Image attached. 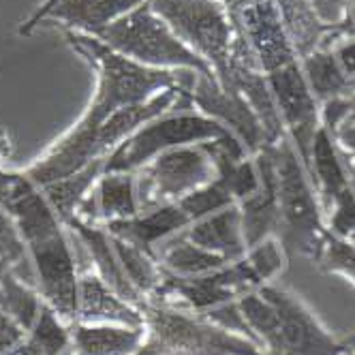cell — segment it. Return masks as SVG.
Returning <instances> with one entry per match:
<instances>
[{"label":"cell","instance_id":"1","mask_svg":"<svg viewBox=\"0 0 355 355\" xmlns=\"http://www.w3.org/2000/svg\"><path fill=\"white\" fill-rule=\"evenodd\" d=\"M67 41L98 71V90L92 105L78 122V126L62 137L54 150L26 173L37 187H45L86 167L92 159V139L107 118L116 112L146 103L148 98L167 88H180L191 92L195 84V71L182 69H152L126 58L96 37L64 31Z\"/></svg>","mask_w":355,"mask_h":355},{"label":"cell","instance_id":"2","mask_svg":"<svg viewBox=\"0 0 355 355\" xmlns=\"http://www.w3.org/2000/svg\"><path fill=\"white\" fill-rule=\"evenodd\" d=\"M278 184V208H281V227L276 238L289 255H304L317 259L327 230L321 220V208L317 195L311 189L309 171L304 169L291 137L285 133L276 144H266Z\"/></svg>","mask_w":355,"mask_h":355},{"label":"cell","instance_id":"3","mask_svg":"<svg viewBox=\"0 0 355 355\" xmlns=\"http://www.w3.org/2000/svg\"><path fill=\"white\" fill-rule=\"evenodd\" d=\"M189 92H182L175 105L163 116L141 124L139 129L120 141L105 159L103 173L116 171H137L165 150L212 141L225 137V126L204 114H195Z\"/></svg>","mask_w":355,"mask_h":355},{"label":"cell","instance_id":"4","mask_svg":"<svg viewBox=\"0 0 355 355\" xmlns=\"http://www.w3.org/2000/svg\"><path fill=\"white\" fill-rule=\"evenodd\" d=\"M92 37V35H90ZM114 52L152 69H191L201 75H212L214 69L189 49L173 35L167 24L152 11L150 3H141L133 11L107 24L94 35Z\"/></svg>","mask_w":355,"mask_h":355},{"label":"cell","instance_id":"5","mask_svg":"<svg viewBox=\"0 0 355 355\" xmlns=\"http://www.w3.org/2000/svg\"><path fill=\"white\" fill-rule=\"evenodd\" d=\"M141 313L148 345L157 355H270L252 340L227 332L201 315H189L157 300H146Z\"/></svg>","mask_w":355,"mask_h":355},{"label":"cell","instance_id":"6","mask_svg":"<svg viewBox=\"0 0 355 355\" xmlns=\"http://www.w3.org/2000/svg\"><path fill=\"white\" fill-rule=\"evenodd\" d=\"M173 35L216 73L225 90L232 84V21L218 0H148Z\"/></svg>","mask_w":355,"mask_h":355},{"label":"cell","instance_id":"7","mask_svg":"<svg viewBox=\"0 0 355 355\" xmlns=\"http://www.w3.org/2000/svg\"><path fill=\"white\" fill-rule=\"evenodd\" d=\"M137 175L139 212L178 204L184 195L216 178V167L201 144L180 146L157 155Z\"/></svg>","mask_w":355,"mask_h":355},{"label":"cell","instance_id":"8","mask_svg":"<svg viewBox=\"0 0 355 355\" xmlns=\"http://www.w3.org/2000/svg\"><path fill=\"white\" fill-rule=\"evenodd\" d=\"M28 250L41 297L67 325L75 323L80 274L78 263H75V252L64 230L28 244Z\"/></svg>","mask_w":355,"mask_h":355},{"label":"cell","instance_id":"9","mask_svg":"<svg viewBox=\"0 0 355 355\" xmlns=\"http://www.w3.org/2000/svg\"><path fill=\"white\" fill-rule=\"evenodd\" d=\"M268 84L274 96L278 114L283 118L287 135L291 137L297 157L304 169L313 173V139L319 131V107L317 98L311 92L306 78H304L302 67L295 62L268 73Z\"/></svg>","mask_w":355,"mask_h":355},{"label":"cell","instance_id":"10","mask_svg":"<svg viewBox=\"0 0 355 355\" xmlns=\"http://www.w3.org/2000/svg\"><path fill=\"white\" fill-rule=\"evenodd\" d=\"M257 291L276 311L278 340L270 355H345L355 347V338L336 343L285 289L261 285Z\"/></svg>","mask_w":355,"mask_h":355},{"label":"cell","instance_id":"11","mask_svg":"<svg viewBox=\"0 0 355 355\" xmlns=\"http://www.w3.org/2000/svg\"><path fill=\"white\" fill-rule=\"evenodd\" d=\"M232 26H236L263 73H272L295 62V52L289 43L285 26L274 0H240L227 9Z\"/></svg>","mask_w":355,"mask_h":355},{"label":"cell","instance_id":"12","mask_svg":"<svg viewBox=\"0 0 355 355\" xmlns=\"http://www.w3.org/2000/svg\"><path fill=\"white\" fill-rule=\"evenodd\" d=\"M193 105H197L204 116L220 122L227 131H232L244 146L248 155L255 157L266 144L263 126L248 101L238 90H225L212 75H195V84L189 92Z\"/></svg>","mask_w":355,"mask_h":355},{"label":"cell","instance_id":"13","mask_svg":"<svg viewBox=\"0 0 355 355\" xmlns=\"http://www.w3.org/2000/svg\"><path fill=\"white\" fill-rule=\"evenodd\" d=\"M255 165L259 171V189L250 197L242 199L240 204V220H242V236L246 244V252L266 242L270 236L278 234L281 227V208H278V184H276V169L268 146L255 155Z\"/></svg>","mask_w":355,"mask_h":355},{"label":"cell","instance_id":"14","mask_svg":"<svg viewBox=\"0 0 355 355\" xmlns=\"http://www.w3.org/2000/svg\"><path fill=\"white\" fill-rule=\"evenodd\" d=\"M274 5L281 15L293 52L300 58L311 56L317 49H327V41L332 39L355 37L353 17L340 26H327L317 17L311 0H274Z\"/></svg>","mask_w":355,"mask_h":355},{"label":"cell","instance_id":"15","mask_svg":"<svg viewBox=\"0 0 355 355\" xmlns=\"http://www.w3.org/2000/svg\"><path fill=\"white\" fill-rule=\"evenodd\" d=\"M78 323H114V325H129V327H144L146 319L144 313L122 300L103 278L96 272L86 270L80 276L78 285Z\"/></svg>","mask_w":355,"mask_h":355},{"label":"cell","instance_id":"16","mask_svg":"<svg viewBox=\"0 0 355 355\" xmlns=\"http://www.w3.org/2000/svg\"><path fill=\"white\" fill-rule=\"evenodd\" d=\"M189 225L191 218L182 212V208L178 204H169L150 212H139L133 218L110 220L103 227L112 236L131 242L157 257V246L163 240L184 232Z\"/></svg>","mask_w":355,"mask_h":355},{"label":"cell","instance_id":"17","mask_svg":"<svg viewBox=\"0 0 355 355\" xmlns=\"http://www.w3.org/2000/svg\"><path fill=\"white\" fill-rule=\"evenodd\" d=\"M73 355H135L148 338V329L114 323H71Z\"/></svg>","mask_w":355,"mask_h":355},{"label":"cell","instance_id":"18","mask_svg":"<svg viewBox=\"0 0 355 355\" xmlns=\"http://www.w3.org/2000/svg\"><path fill=\"white\" fill-rule=\"evenodd\" d=\"M182 236L191 240L193 244L225 257L230 263L246 255L238 206H230L220 212H214L210 216H204L191 223L182 232Z\"/></svg>","mask_w":355,"mask_h":355},{"label":"cell","instance_id":"19","mask_svg":"<svg viewBox=\"0 0 355 355\" xmlns=\"http://www.w3.org/2000/svg\"><path fill=\"white\" fill-rule=\"evenodd\" d=\"M94 208V223L133 218L139 214L137 201V175L135 171H116L103 173L96 182V193L84 199Z\"/></svg>","mask_w":355,"mask_h":355},{"label":"cell","instance_id":"20","mask_svg":"<svg viewBox=\"0 0 355 355\" xmlns=\"http://www.w3.org/2000/svg\"><path fill=\"white\" fill-rule=\"evenodd\" d=\"M141 3L146 0H60L45 19H60L69 28L84 31L94 37L101 28L133 11Z\"/></svg>","mask_w":355,"mask_h":355},{"label":"cell","instance_id":"21","mask_svg":"<svg viewBox=\"0 0 355 355\" xmlns=\"http://www.w3.org/2000/svg\"><path fill=\"white\" fill-rule=\"evenodd\" d=\"M159 246L161 248L157 250V261L165 272L175 276H201L216 272L230 263L225 257L216 255V252H210L187 240L182 232L163 240Z\"/></svg>","mask_w":355,"mask_h":355},{"label":"cell","instance_id":"22","mask_svg":"<svg viewBox=\"0 0 355 355\" xmlns=\"http://www.w3.org/2000/svg\"><path fill=\"white\" fill-rule=\"evenodd\" d=\"M105 159L107 157L94 159L86 167H82L80 171H75L67 178H60V180H56V182H49V184L41 187L45 199L49 201V206L54 208V212L58 214L62 225L78 214L80 204L88 197L90 189L98 182V178L103 175Z\"/></svg>","mask_w":355,"mask_h":355},{"label":"cell","instance_id":"23","mask_svg":"<svg viewBox=\"0 0 355 355\" xmlns=\"http://www.w3.org/2000/svg\"><path fill=\"white\" fill-rule=\"evenodd\" d=\"M302 73L317 101H332L355 92V78H349L332 49H317L302 58Z\"/></svg>","mask_w":355,"mask_h":355},{"label":"cell","instance_id":"24","mask_svg":"<svg viewBox=\"0 0 355 355\" xmlns=\"http://www.w3.org/2000/svg\"><path fill=\"white\" fill-rule=\"evenodd\" d=\"M311 161H313V173L311 175L317 178V182H319L321 197H323V208L332 210L334 199L351 184H349L347 171L343 167L336 141L323 129V126H319V131L315 133Z\"/></svg>","mask_w":355,"mask_h":355},{"label":"cell","instance_id":"25","mask_svg":"<svg viewBox=\"0 0 355 355\" xmlns=\"http://www.w3.org/2000/svg\"><path fill=\"white\" fill-rule=\"evenodd\" d=\"M71 343L69 325L43 304L35 327L15 347L0 355H60Z\"/></svg>","mask_w":355,"mask_h":355},{"label":"cell","instance_id":"26","mask_svg":"<svg viewBox=\"0 0 355 355\" xmlns=\"http://www.w3.org/2000/svg\"><path fill=\"white\" fill-rule=\"evenodd\" d=\"M45 300L41 293L24 283L15 274H0V309L7 313L24 332L35 327Z\"/></svg>","mask_w":355,"mask_h":355},{"label":"cell","instance_id":"27","mask_svg":"<svg viewBox=\"0 0 355 355\" xmlns=\"http://www.w3.org/2000/svg\"><path fill=\"white\" fill-rule=\"evenodd\" d=\"M110 238H112V246L116 250V257H118L124 274L129 276L133 287L146 300H150L157 293L159 283H161V263L157 261L155 255H150V252H146L144 248L126 242L122 238H116L112 234H110Z\"/></svg>","mask_w":355,"mask_h":355},{"label":"cell","instance_id":"28","mask_svg":"<svg viewBox=\"0 0 355 355\" xmlns=\"http://www.w3.org/2000/svg\"><path fill=\"white\" fill-rule=\"evenodd\" d=\"M0 274H15L39 291L28 244L21 238L15 220L3 208H0Z\"/></svg>","mask_w":355,"mask_h":355},{"label":"cell","instance_id":"29","mask_svg":"<svg viewBox=\"0 0 355 355\" xmlns=\"http://www.w3.org/2000/svg\"><path fill=\"white\" fill-rule=\"evenodd\" d=\"M178 206H180L182 212L191 218V223H195L204 216H210V214L220 212L230 206H236V199L230 193V189H227V184L216 175L206 187L195 189L193 193L184 195L180 201H178Z\"/></svg>","mask_w":355,"mask_h":355},{"label":"cell","instance_id":"30","mask_svg":"<svg viewBox=\"0 0 355 355\" xmlns=\"http://www.w3.org/2000/svg\"><path fill=\"white\" fill-rule=\"evenodd\" d=\"M321 270L325 272H343L355 283V242H347L327 232L321 252L317 257Z\"/></svg>","mask_w":355,"mask_h":355},{"label":"cell","instance_id":"31","mask_svg":"<svg viewBox=\"0 0 355 355\" xmlns=\"http://www.w3.org/2000/svg\"><path fill=\"white\" fill-rule=\"evenodd\" d=\"M329 232L336 238H355V191L347 187L332 204L329 212Z\"/></svg>","mask_w":355,"mask_h":355},{"label":"cell","instance_id":"32","mask_svg":"<svg viewBox=\"0 0 355 355\" xmlns=\"http://www.w3.org/2000/svg\"><path fill=\"white\" fill-rule=\"evenodd\" d=\"M317 17L327 26H340L353 15H349V0H311Z\"/></svg>","mask_w":355,"mask_h":355},{"label":"cell","instance_id":"33","mask_svg":"<svg viewBox=\"0 0 355 355\" xmlns=\"http://www.w3.org/2000/svg\"><path fill=\"white\" fill-rule=\"evenodd\" d=\"M28 332H24V329L0 309V353L9 351L11 347H15L19 340H24Z\"/></svg>","mask_w":355,"mask_h":355},{"label":"cell","instance_id":"34","mask_svg":"<svg viewBox=\"0 0 355 355\" xmlns=\"http://www.w3.org/2000/svg\"><path fill=\"white\" fill-rule=\"evenodd\" d=\"M58 3H60V0H45V5H43V7H39V9H37V11H35V13H33V15H31V17H28V19L24 21L21 26H19V35H21V37H28V35L39 26V24L47 17V13L52 11Z\"/></svg>","mask_w":355,"mask_h":355},{"label":"cell","instance_id":"35","mask_svg":"<svg viewBox=\"0 0 355 355\" xmlns=\"http://www.w3.org/2000/svg\"><path fill=\"white\" fill-rule=\"evenodd\" d=\"M334 54H336L340 67L345 69V73L349 75V78H355V39L338 45Z\"/></svg>","mask_w":355,"mask_h":355},{"label":"cell","instance_id":"36","mask_svg":"<svg viewBox=\"0 0 355 355\" xmlns=\"http://www.w3.org/2000/svg\"><path fill=\"white\" fill-rule=\"evenodd\" d=\"M353 21H355V0H353Z\"/></svg>","mask_w":355,"mask_h":355},{"label":"cell","instance_id":"37","mask_svg":"<svg viewBox=\"0 0 355 355\" xmlns=\"http://www.w3.org/2000/svg\"><path fill=\"white\" fill-rule=\"evenodd\" d=\"M353 355H355V353H353Z\"/></svg>","mask_w":355,"mask_h":355}]
</instances>
